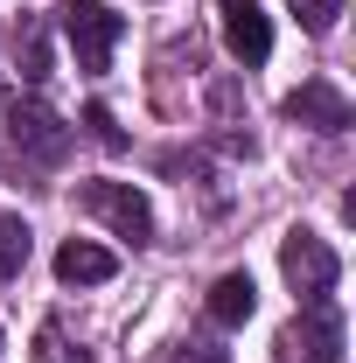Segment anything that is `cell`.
Listing matches in <instances>:
<instances>
[{
  "label": "cell",
  "mask_w": 356,
  "mask_h": 363,
  "mask_svg": "<svg viewBox=\"0 0 356 363\" xmlns=\"http://www.w3.org/2000/svg\"><path fill=\"white\" fill-rule=\"evenodd\" d=\"M56 28H63V43H70V56H77L84 77H98V70L112 63L119 35H126V21H119L105 0H70V7L56 14Z\"/></svg>",
  "instance_id": "6da1fadb"
},
{
  "label": "cell",
  "mask_w": 356,
  "mask_h": 363,
  "mask_svg": "<svg viewBox=\"0 0 356 363\" xmlns=\"http://www.w3.org/2000/svg\"><path fill=\"white\" fill-rule=\"evenodd\" d=\"M7 147H14L21 161H43V168H56V161L70 154V126L49 112L35 91H28V98L14 91V98H7Z\"/></svg>",
  "instance_id": "7a4b0ae2"
},
{
  "label": "cell",
  "mask_w": 356,
  "mask_h": 363,
  "mask_svg": "<svg viewBox=\"0 0 356 363\" xmlns=\"http://www.w3.org/2000/svg\"><path fill=\"white\" fill-rule=\"evenodd\" d=\"M272 357H279V363H343V315L328 308V294H321V301H308L301 315L279 328Z\"/></svg>",
  "instance_id": "3957f363"
},
{
  "label": "cell",
  "mask_w": 356,
  "mask_h": 363,
  "mask_svg": "<svg viewBox=\"0 0 356 363\" xmlns=\"http://www.w3.org/2000/svg\"><path fill=\"white\" fill-rule=\"evenodd\" d=\"M77 210H91L98 224H112L119 238H133V245L154 238V210H147V196H140L133 182H84L77 189Z\"/></svg>",
  "instance_id": "277c9868"
},
{
  "label": "cell",
  "mask_w": 356,
  "mask_h": 363,
  "mask_svg": "<svg viewBox=\"0 0 356 363\" xmlns=\"http://www.w3.org/2000/svg\"><path fill=\"white\" fill-rule=\"evenodd\" d=\"M279 272H287V286H294V294L321 301V294L343 279V259H335L314 230H287V245H279Z\"/></svg>",
  "instance_id": "5b68a950"
},
{
  "label": "cell",
  "mask_w": 356,
  "mask_h": 363,
  "mask_svg": "<svg viewBox=\"0 0 356 363\" xmlns=\"http://www.w3.org/2000/svg\"><path fill=\"white\" fill-rule=\"evenodd\" d=\"M287 119L294 126H314V133H350V98L328 84V77H308L301 91H287Z\"/></svg>",
  "instance_id": "8992f818"
},
{
  "label": "cell",
  "mask_w": 356,
  "mask_h": 363,
  "mask_svg": "<svg viewBox=\"0 0 356 363\" xmlns=\"http://www.w3.org/2000/svg\"><path fill=\"white\" fill-rule=\"evenodd\" d=\"M223 49H230L238 63H266L272 56V21L252 0H223Z\"/></svg>",
  "instance_id": "52a82bcc"
},
{
  "label": "cell",
  "mask_w": 356,
  "mask_h": 363,
  "mask_svg": "<svg viewBox=\"0 0 356 363\" xmlns=\"http://www.w3.org/2000/svg\"><path fill=\"white\" fill-rule=\"evenodd\" d=\"M119 272V259L105 252V245H91V238H70L63 252H56V279L63 286H105Z\"/></svg>",
  "instance_id": "ba28073f"
},
{
  "label": "cell",
  "mask_w": 356,
  "mask_h": 363,
  "mask_svg": "<svg viewBox=\"0 0 356 363\" xmlns=\"http://www.w3.org/2000/svg\"><path fill=\"white\" fill-rule=\"evenodd\" d=\"M203 308H210V321H217V328H245V321H252V308H259L252 272H223L217 286H210V301H203Z\"/></svg>",
  "instance_id": "9c48e42d"
},
{
  "label": "cell",
  "mask_w": 356,
  "mask_h": 363,
  "mask_svg": "<svg viewBox=\"0 0 356 363\" xmlns=\"http://www.w3.org/2000/svg\"><path fill=\"white\" fill-rule=\"evenodd\" d=\"M28 252H35V230L21 224V217H0V279H14V272L28 266Z\"/></svg>",
  "instance_id": "30bf717a"
},
{
  "label": "cell",
  "mask_w": 356,
  "mask_h": 363,
  "mask_svg": "<svg viewBox=\"0 0 356 363\" xmlns=\"http://www.w3.org/2000/svg\"><path fill=\"white\" fill-rule=\"evenodd\" d=\"M287 7H294V21H301L308 35H328V28L343 21V7H350V0H287Z\"/></svg>",
  "instance_id": "8fae6325"
},
{
  "label": "cell",
  "mask_w": 356,
  "mask_h": 363,
  "mask_svg": "<svg viewBox=\"0 0 356 363\" xmlns=\"http://www.w3.org/2000/svg\"><path fill=\"white\" fill-rule=\"evenodd\" d=\"M35 363H91V350H77L63 328H43L35 335Z\"/></svg>",
  "instance_id": "7c38bea8"
},
{
  "label": "cell",
  "mask_w": 356,
  "mask_h": 363,
  "mask_svg": "<svg viewBox=\"0 0 356 363\" xmlns=\"http://www.w3.org/2000/svg\"><path fill=\"white\" fill-rule=\"evenodd\" d=\"M84 126H91V140H98V147H112V154L126 147V133H119V119H112L105 105H84Z\"/></svg>",
  "instance_id": "4fadbf2b"
},
{
  "label": "cell",
  "mask_w": 356,
  "mask_h": 363,
  "mask_svg": "<svg viewBox=\"0 0 356 363\" xmlns=\"http://www.w3.org/2000/svg\"><path fill=\"white\" fill-rule=\"evenodd\" d=\"M14 56L28 63V70H21L28 84H43V77H49V49H43V35H21V43H14Z\"/></svg>",
  "instance_id": "5bb4252c"
},
{
  "label": "cell",
  "mask_w": 356,
  "mask_h": 363,
  "mask_svg": "<svg viewBox=\"0 0 356 363\" xmlns=\"http://www.w3.org/2000/svg\"><path fill=\"white\" fill-rule=\"evenodd\" d=\"M168 363H230V357H223L217 342H182V350H175Z\"/></svg>",
  "instance_id": "9a60e30c"
}]
</instances>
